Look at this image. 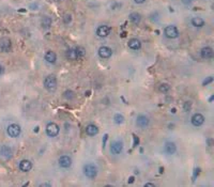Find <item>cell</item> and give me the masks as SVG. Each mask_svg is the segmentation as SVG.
<instances>
[{"label": "cell", "instance_id": "20", "mask_svg": "<svg viewBox=\"0 0 214 187\" xmlns=\"http://www.w3.org/2000/svg\"><path fill=\"white\" fill-rule=\"evenodd\" d=\"M129 47L133 50H138L141 47V43L138 39H132L129 41Z\"/></svg>", "mask_w": 214, "mask_h": 187}, {"label": "cell", "instance_id": "1", "mask_svg": "<svg viewBox=\"0 0 214 187\" xmlns=\"http://www.w3.org/2000/svg\"><path fill=\"white\" fill-rule=\"evenodd\" d=\"M84 55H85V50L83 49V48H70V49L66 50V58L69 59V60H77V59H79L80 57H83Z\"/></svg>", "mask_w": 214, "mask_h": 187}, {"label": "cell", "instance_id": "33", "mask_svg": "<svg viewBox=\"0 0 214 187\" xmlns=\"http://www.w3.org/2000/svg\"><path fill=\"white\" fill-rule=\"evenodd\" d=\"M155 185L152 184V183H147V184H144V187H154Z\"/></svg>", "mask_w": 214, "mask_h": 187}, {"label": "cell", "instance_id": "16", "mask_svg": "<svg viewBox=\"0 0 214 187\" xmlns=\"http://www.w3.org/2000/svg\"><path fill=\"white\" fill-rule=\"evenodd\" d=\"M44 59H45V61L47 62V63L54 64L56 62V60H57V56H56V54L54 51L48 50V51L45 54V56H44Z\"/></svg>", "mask_w": 214, "mask_h": 187}, {"label": "cell", "instance_id": "13", "mask_svg": "<svg viewBox=\"0 0 214 187\" xmlns=\"http://www.w3.org/2000/svg\"><path fill=\"white\" fill-rule=\"evenodd\" d=\"M58 163H59L60 167H62V168H70L71 165H72V158H71L70 156H68V155H63V156H61L59 158Z\"/></svg>", "mask_w": 214, "mask_h": 187}, {"label": "cell", "instance_id": "36", "mask_svg": "<svg viewBox=\"0 0 214 187\" xmlns=\"http://www.w3.org/2000/svg\"><path fill=\"white\" fill-rule=\"evenodd\" d=\"M41 186H52V184H49V183H43V184H41Z\"/></svg>", "mask_w": 214, "mask_h": 187}, {"label": "cell", "instance_id": "34", "mask_svg": "<svg viewBox=\"0 0 214 187\" xmlns=\"http://www.w3.org/2000/svg\"><path fill=\"white\" fill-rule=\"evenodd\" d=\"M3 72H5V68L2 65H0V75H2Z\"/></svg>", "mask_w": 214, "mask_h": 187}, {"label": "cell", "instance_id": "3", "mask_svg": "<svg viewBox=\"0 0 214 187\" xmlns=\"http://www.w3.org/2000/svg\"><path fill=\"white\" fill-rule=\"evenodd\" d=\"M84 174L89 178H94L98 175V167L94 164H87L84 166Z\"/></svg>", "mask_w": 214, "mask_h": 187}, {"label": "cell", "instance_id": "24", "mask_svg": "<svg viewBox=\"0 0 214 187\" xmlns=\"http://www.w3.org/2000/svg\"><path fill=\"white\" fill-rule=\"evenodd\" d=\"M52 26V19L49 17H44L42 19V27L43 28H49Z\"/></svg>", "mask_w": 214, "mask_h": 187}, {"label": "cell", "instance_id": "23", "mask_svg": "<svg viewBox=\"0 0 214 187\" xmlns=\"http://www.w3.org/2000/svg\"><path fill=\"white\" fill-rule=\"evenodd\" d=\"M170 90V86L168 83H161L159 87V91L162 92V93H166Z\"/></svg>", "mask_w": 214, "mask_h": 187}, {"label": "cell", "instance_id": "39", "mask_svg": "<svg viewBox=\"0 0 214 187\" xmlns=\"http://www.w3.org/2000/svg\"><path fill=\"white\" fill-rule=\"evenodd\" d=\"M58 1H59V0H58Z\"/></svg>", "mask_w": 214, "mask_h": 187}, {"label": "cell", "instance_id": "10", "mask_svg": "<svg viewBox=\"0 0 214 187\" xmlns=\"http://www.w3.org/2000/svg\"><path fill=\"white\" fill-rule=\"evenodd\" d=\"M110 31H112V28H110V27L106 26V25H102V26H100L96 29V34L100 37H106L109 35Z\"/></svg>", "mask_w": 214, "mask_h": 187}, {"label": "cell", "instance_id": "11", "mask_svg": "<svg viewBox=\"0 0 214 187\" xmlns=\"http://www.w3.org/2000/svg\"><path fill=\"white\" fill-rule=\"evenodd\" d=\"M0 49L5 52H9L12 49V44L8 37H3L0 40Z\"/></svg>", "mask_w": 214, "mask_h": 187}, {"label": "cell", "instance_id": "35", "mask_svg": "<svg viewBox=\"0 0 214 187\" xmlns=\"http://www.w3.org/2000/svg\"><path fill=\"white\" fill-rule=\"evenodd\" d=\"M134 1H135L136 3H144L146 0H134Z\"/></svg>", "mask_w": 214, "mask_h": 187}, {"label": "cell", "instance_id": "18", "mask_svg": "<svg viewBox=\"0 0 214 187\" xmlns=\"http://www.w3.org/2000/svg\"><path fill=\"white\" fill-rule=\"evenodd\" d=\"M0 153H1V155H2L3 157H5V158H10V157L12 156V154H13V151H12V149L10 148V146H2L0 148Z\"/></svg>", "mask_w": 214, "mask_h": 187}, {"label": "cell", "instance_id": "15", "mask_svg": "<svg viewBox=\"0 0 214 187\" xmlns=\"http://www.w3.org/2000/svg\"><path fill=\"white\" fill-rule=\"evenodd\" d=\"M20 170L23 172H28L32 169V163H31L29 159H23L20 163Z\"/></svg>", "mask_w": 214, "mask_h": 187}, {"label": "cell", "instance_id": "2", "mask_svg": "<svg viewBox=\"0 0 214 187\" xmlns=\"http://www.w3.org/2000/svg\"><path fill=\"white\" fill-rule=\"evenodd\" d=\"M44 87L47 91L54 92L57 89V79L54 75H49L44 79Z\"/></svg>", "mask_w": 214, "mask_h": 187}, {"label": "cell", "instance_id": "14", "mask_svg": "<svg viewBox=\"0 0 214 187\" xmlns=\"http://www.w3.org/2000/svg\"><path fill=\"white\" fill-rule=\"evenodd\" d=\"M164 151L167 153L168 155H173L177 152V146H176L175 142L171 141H167L164 146Z\"/></svg>", "mask_w": 214, "mask_h": 187}, {"label": "cell", "instance_id": "32", "mask_svg": "<svg viewBox=\"0 0 214 187\" xmlns=\"http://www.w3.org/2000/svg\"><path fill=\"white\" fill-rule=\"evenodd\" d=\"M138 142H139V139H138V138L136 137L135 135H134V146H137Z\"/></svg>", "mask_w": 214, "mask_h": 187}, {"label": "cell", "instance_id": "31", "mask_svg": "<svg viewBox=\"0 0 214 187\" xmlns=\"http://www.w3.org/2000/svg\"><path fill=\"white\" fill-rule=\"evenodd\" d=\"M107 138H108V135H104V139H103V149L105 148V144H106V141H107Z\"/></svg>", "mask_w": 214, "mask_h": 187}, {"label": "cell", "instance_id": "38", "mask_svg": "<svg viewBox=\"0 0 214 187\" xmlns=\"http://www.w3.org/2000/svg\"><path fill=\"white\" fill-rule=\"evenodd\" d=\"M171 112H173V113H176V109H175V108H173V110H171Z\"/></svg>", "mask_w": 214, "mask_h": 187}, {"label": "cell", "instance_id": "21", "mask_svg": "<svg viewBox=\"0 0 214 187\" xmlns=\"http://www.w3.org/2000/svg\"><path fill=\"white\" fill-rule=\"evenodd\" d=\"M129 17H130V20H131L134 25H138L140 23V20H141V16L138 13H131Z\"/></svg>", "mask_w": 214, "mask_h": 187}, {"label": "cell", "instance_id": "30", "mask_svg": "<svg viewBox=\"0 0 214 187\" xmlns=\"http://www.w3.org/2000/svg\"><path fill=\"white\" fill-rule=\"evenodd\" d=\"M182 2L184 3L185 5H191V3L193 2V0H181Z\"/></svg>", "mask_w": 214, "mask_h": 187}, {"label": "cell", "instance_id": "26", "mask_svg": "<svg viewBox=\"0 0 214 187\" xmlns=\"http://www.w3.org/2000/svg\"><path fill=\"white\" fill-rule=\"evenodd\" d=\"M63 96H64V98L71 101V100H73V98L75 97V94H74V92L71 91V90H66V91L63 93Z\"/></svg>", "mask_w": 214, "mask_h": 187}, {"label": "cell", "instance_id": "25", "mask_svg": "<svg viewBox=\"0 0 214 187\" xmlns=\"http://www.w3.org/2000/svg\"><path fill=\"white\" fill-rule=\"evenodd\" d=\"M114 120H115V123L117 124H122L124 122V117L120 113H116L114 117Z\"/></svg>", "mask_w": 214, "mask_h": 187}, {"label": "cell", "instance_id": "17", "mask_svg": "<svg viewBox=\"0 0 214 187\" xmlns=\"http://www.w3.org/2000/svg\"><path fill=\"white\" fill-rule=\"evenodd\" d=\"M200 56L202 59H211L213 57V49L211 47H203L200 51Z\"/></svg>", "mask_w": 214, "mask_h": 187}, {"label": "cell", "instance_id": "27", "mask_svg": "<svg viewBox=\"0 0 214 187\" xmlns=\"http://www.w3.org/2000/svg\"><path fill=\"white\" fill-rule=\"evenodd\" d=\"M191 108H192V103L191 102H185L183 105V109L184 111H190Z\"/></svg>", "mask_w": 214, "mask_h": 187}, {"label": "cell", "instance_id": "22", "mask_svg": "<svg viewBox=\"0 0 214 187\" xmlns=\"http://www.w3.org/2000/svg\"><path fill=\"white\" fill-rule=\"evenodd\" d=\"M192 25L196 28H200L205 25V20L200 17H193L192 18Z\"/></svg>", "mask_w": 214, "mask_h": 187}, {"label": "cell", "instance_id": "12", "mask_svg": "<svg viewBox=\"0 0 214 187\" xmlns=\"http://www.w3.org/2000/svg\"><path fill=\"white\" fill-rule=\"evenodd\" d=\"M112 50L107 46H102V47L98 48V56L103 59H108L109 57H112Z\"/></svg>", "mask_w": 214, "mask_h": 187}, {"label": "cell", "instance_id": "19", "mask_svg": "<svg viewBox=\"0 0 214 187\" xmlns=\"http://www.w3.org/2000/svg\"><path fill=\"white\" fill-rule=\"evenodd\" d=\"M86 134L88 136H95L98 134V129L94 125V124H89L86 127Z\"/></svg>", "mask_w": 214, "mask_h": 187}, {"label": "cell", "instance_id": "28", "mask_svg": "<svg viewBox=\"0 0 214 187\" xmlns=\"http://www.w3.org/2000/svg\"><path fill=\"white\" fill-rule=\"evenodd\" d=\"M212 81H213V77H212V76H209L208 78H205V80H203L202 86H208L209 83H211Z\"/></svg>", "mask_w": 214, "mask_h": 187}, {"label": "cell", "instance_id": "7", "mask_svg": "<svg viewBox=\"0 0 214 187\" xmlns=\"http://www.w3.org/2000/svg\"><path fill=\"white\" fill-rule=\"evenodd\" d=\"M123 150V142L121 140H117V141H114L110 146V152L112 154L117 155V154H120Z\"/></svg>", "mask_w": 214, "mask_h": 187}, {"label": "cell", "instance_id": "9", "mask_svg": "<svg viewBox=\"0 0 214 187\" xmlns=\"http://www.w3.org/2000/svg\"><path fill=\"white\" fill-rule=\"evenodd\" d=\"M191 122L194 126L198 127V126H201L203 123H205V117H203L201 113H195L193 115L192 119H191Z\"/></svg>", "mask_w": 214, "mask_h": 187}, {"label": "cell", "instance_id": "6", "mask_svg": "<svg viewBox=\"0 0 214 187\" xmlns=\"http://www.w3.org/2000/svg\"><path fill=\"white\" fill-rule=\"evenodd\" d=\"M164 33L168 39H177L179 37V31L176 26H167L164 30Z\"/></svg>", "mask_w": 214, "mask_h": 187}, {"label": "cell", "instance_id": "29", "mask_svg": "<svg viewBox=\"0 0 214 187\" xmlns=\"http://www.w3.org/2000/svg\"><path fill=\"white\" fill-rule=\"evenodd\" d=\"M63 20H64V23H66V24H70L71 20H72V17H71V15H68V14H66V15H64V17H63Z\"/></svg>", "mask_w": 214, "mask_h": 187}, {"label": "cell", "instance_id": "4", "mask_svg": "<svg viewBox=\"0 0 214 187\" xmlns=\"http://www.w3.org/2000/svg\"><path fill=\"white\" fill-rule=\"evenodd\" d=\"M59 131V126L54 122H50L46 125V134H47L48 137H57Z\"/></svg>", "mask_w": 214, "mask_h": 187}, {"label": "cell", "instance_id": "37", "mask_svg": "<svg viewBox=\"0 0 214 187\" xmlns=\"http://www.w3.org/2000/svg\"><path fill=\"white\" fill-rule=\"evenodd\" d=\"M133 182H134V176H131L129 178V183H133Z\"/></svg>", "mask_w": 214, "mask_h": 187}, {"label": "cell", "instance_id": "8", "mask_svg": "<svg viewBox=\"0 0 214 187\" xmlns=\"http://www.w3.org/2000/svg\"><path fill=\"white\" fill-rule=\"evenodd\" d=\"M149 123H150L149 118L144 115H138L137 119H136V125H137L138 127H140V129H146L149 125Z\"/></svg>", "mask_w": 214, "mask_h": 187}, {"label": "cell", "instance_id": "5", "mask_svg": "<svg viewBox=\"0 0 214 187\" xmlns=\"http://www.w3.org/2000/svg\"><path fill=\"white\" fill-rule=\"evenodd\" d=\"M20 132H22V129H20V125H17V124H10L9 126H8L7 129V133L8 135L10 136V137L12 138H17L18 136L20 135Z\"/></svg>", "mask_w": 214, "mask_h": 187}]
</instances>
